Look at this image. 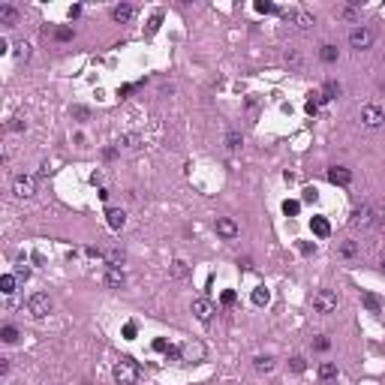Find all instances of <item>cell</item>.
<instances>
[{
    "mask_svg": "<svg viewBox=\"0 0 385 385\" xmlns=\"http://www.w3.org/2000/svg\"><path fill=\"white\" fill-rule=\"evenodd\" d=\"M319 199V190L316 187H304V202H316Z\"/></svg>",
    "mask_w": 385,
    "mask_h": 385,
    "instance_id": "cell-36",
    "label": "cell"
},
{
    "mask_svg": "<svg viewBox=\"0 0 385 385\" xmlns=\"http://www.w3.org/2000/svg\"><path fill=\"white\" fill-rule=\"evenodd\" d=\"M27 310H30L37 319H45L48 313H51V298H48L45 292H33L30 298H27Z\"/></svg>",
    "mask_w": 385,
    "mask_h": 385,
    "instance_id": "cell-2",
    "label": "cell"
},
{
    "mask_svg": "<svg viewBox=\"0 0 385 385\" xmlns=\"http://www.w3.org/2000/svg\"><path fill=\"white\" fill-rule=\"evenodd\" d=\"M268 301H271V292H268L265 286H256V289H253V304H256V307H268Z\"/></svg>",
    "mask_w": 385,
    "mask_h": 385,
    "instance_id": "cell-17",
    "label": "cell"
},
{
    "mask_svg": "<svg viewBox=\"0 0 385 385\" xmlns=\"http://www.w3.org/2000/svg\"><path fill=\"white\" fill-rule=\"evenodd\" d=\"M0 21H3L6 27H15V24H19V9H15V6H0Z\"/></svg>",
    "mask_w": 385,
    "mask_h": 385,
    "instance_id": "cell-14",
    "label": "cell"
},
{
    "mask_svg": "<svg viewBox=\"0 0 385 385\" xmlns=\"http://www.w3.org/2000/svg\"><path fill=\"white\" fill-rule=\"evenodd\" d=\"M286 21H292L295 27H301V30H307L310 24H313V15L310 12H304V9H289L286 15H283Z\"/></svg>",
    "mask_w": 385,
    "mask_h": 385,
    "instance_id": "cell-9",
    "label": "cell"
},
{
    "mask_svg": "<svg viewBox=\"0 0 385 385\" xmlns=\"http://www.w3.org/2000/svg\"><path fill=\"white\" fill-rule=\"evenodd\" d=\"M12 192H15L19 199H30L33 192H37V181H33L30 174H19V178L12 181Z\"/></svg>",
    "mask_w": 385,
    "mask_h": 385,
    "instance_id": "cell-4",
    "label": "cell"
},
{
    "mask_svg": "<svg viewBox=\"0 0 385 385\" xmlns=\"http://www.w3.org/2000/svg\"><path fill=\"white\" fill-rule=\"evenodd\" d=\"M217 235L220 238H238V223L229 217H220L217 220Z\"/></svg>",
    "mask_w": 385,
    "mask_h": 385,
    "instance_id": "cell-11",
    "label": "cell"
},
{
    "mask_svg": "<svg viewBox=\"0 0 385 385\" xmlns=\"http://www.w3.org/2000/svg\"><path fill=\"white\" fill-rule=\"evenodd\" d=\"M319 106H322V94H313V96L307 99V106H304V109H307V115H316Z\"/></svg>",
    "mask_w": 385,
    "mask_h": 385,
    "instance_id": "cell-27",
    "label": "cell"
},
{
    "mask_svg": "<svg viewBox=\"0 0 385 385\" xmlns=\"http://www.w3.org/2000/svg\"><path fill=\"white\" fill-rule=\"evenodd\" d=\"M115 382L117 385H135L138 382V376H142V367H138L133 358H120L117 364H115Z\"/></svg>",
    "mask_w": 385,
    "mask_h": 385,
    "instance_id": "cell-1",
    "label": "cell"
},
{
    "mask_svg": "<svg viewBox=\"0 0 385 385\" xmlns=\"http://www.w3.org/2000/svg\"><path fill=\"white\" fill-rule=\"evenodd\" d=\"M253 367H256L259 373H271V370H274V358H271V355H259V358L253 361Z\"/></svg>",
    "mask_w": 385,
    "mask_h": 385,
    "instance_id": "cell-19",
    "label": "cell"
},
{
    "mask_svg": "<svg viewBox=\"0 0 385 385\" xmlns=\"http://www.w3.org/2000/svg\"><path fill=\"white\" fill-rule=\"evenodd\" d=\"M9 130H15V133H21V130H24V120H19V117H15V120H12V124H9Z\"/></svg>",
    "mask_w": 385,
    "mask_h": 385,
    "instance_id": "cell-41",
    "label": "cell"
},
{
    "mask_svg": "<svg viewBox=\"0 0 385 385\" xmlns=\"http://www.w3.org/2000/svg\"><path fill=\"white\" fill-rule=\"evenodd\" d=\"M154 349H156V352H169V343H166V340H156Z\"/></svg>",
    "mask_w": 385,
    "mask_h": 385,
    "instance_id": "cell-43",
    "label": "cell"
},
{
    "mask_svg": "<svg viewBox=\"0 0 385 385\" xmlns=\"http://www.w3.org/2000/svg\"><path fill=\"white\" fill-rule=\"evenodd\" d=\"M361 120H364V127H379L382 120H385V115H382V109H376V106H364V109H361Z\"/></svg>",
    "mask_w": 385,
    "mask_h": 385,
    "instance_id": "cell-10",
    "label": "cell"
},
{
    "mask_svg": "<svg viewBox=\"0 0 385 385\" xmlns=\"http://www.w3.org/2000/svg\"><path fill=\"white\" fill-rule=\"evenodd\" d=\"M106 223H109V229H124V223H127V214L120 211V208H109L106 211Z\"/></svg>",
    "mask_w": 385,
    "mask_h": 385,
    "instance_id": "cell-12",
    "label": "cell"
},
{
    "mask_svg": "<svg viewBox=\"0 0 385 385\" xmlns=\"http://www.w3.org/2000/svg\"><path fill=\"white\" fill-rule=\"evenodd\" d=\"M15 277H19V280H27V277H30V271H27L24 265H19V271H15Z\"/></svg>",
    "mask_w": 385,
    "mask_h": 385,
    "instance_id": "cell-45",
    "label": "cell"
},
{
    "mask_svg": "<svg viewBox=\"0 0 385 385\" xmlns=\"http://www.w3.org/2000/svg\"><path fill=\"white\" fill-rule=\"evenodd\" d=\"M84 253H87V256H91V259H102V250H99V247H87Z\"/></svg>",
    "mask_w": 385,
    "mask_h": 385,
    "instance_id": "cell-40",
    "label": "cell"
},
{
    "mask_svg": "<svg viewBox=\"0 0 385 385\" xmlns=\"http://www.w3.org/2000/svg\"><path fill=\"white\" fill-rule=\"evenodd\" d=\"M169 274H172L174 280H184V277L190 274V268H187V262H184V259H174V262H172V268H169Z\"/></svg>",
    "mask_w": 385,
    "mask_h": 385,
    "instance_id": "cell-18",
    "label": "cell"
},
{
    "mask_svg": "<svg viewBox=\"0 0 385 385\" xmlns=\"http://www.w3.org/2000/svg\"><path fill=\"white\" fill-rule=\"evenodd\" d=\"M15 283H19V277H15V274H3V277H0V292L12 295L15 292Z\"/></svg>",
    "mask_w": 385,
    "mask_h": 385,
    "instance_id": "cell-21",
    "label": "cell"
},
{
    "mask_svg": "<svg viewBox=\"0 0 385 385\" xmlns=\"http://www.w3.org/2000/svg\"><path fill=\"white\" fill-rule=\"evenodd\" d=\"M55 39H60V42H66V39H73V30H69V27H60V30L55 33Z\"/></svg>",
    "mask_w": 385,
    "mask_h": 385,
    "instance_id": "cell-37",
    "label": "cell"
},
{
    "mask_svg": "<svg viewBox=\"0 0 385 385\" xmlns=\"http://www.w3.org/2000/svg\"><path fill=\"white\" fill-rule=\"evenodd\" d=\"M112 19H115L117 24L130 21V19H133V6H130V3H120V6H115V9H112Z\"/></svg>",
    "mask_w": 385,
    "mask_h": 385,
    "instance_id": "cell-15",
    "label": "cell"
},
{
    "mask_svg": "<svg viewBox=\"0 0 385 385\" xmlns=\"http://www.w3.org/2000/svg\"><path fill=\"white\" fill-rule=\"evenodd\" d=\"M226 145H229L232 151H238V148H241V135H238V133H229V135H226Z\"/></svg>",
    "mask_w": 385,
    "mask_h": 385,
    "instance_id": "cell-34",
    "label": "cell"
},
{
    "mask_svg": "<svg viewBox=\"0 0 385 385\" xmlns=\"http://www.w3.org/2000/svg\"><path fill=\"white\" fill-rule=\"evenodd\" d=\"M160 24H163V12H154L151 21H148V27H145V37H154V33L160 30Z\"/></svg>",
    "mask_w": 385,
    "mask_h": 385,
    "instance_id": "cell-23",
    "label": "cell"
},
{
    "mask_svg": "<svg viewBox=\"0 0 385 385\" xmlns=\"http://www.w3.org/2000/svg\"><path fill=\"white\" fill-rule=\"evenodd\" d=\"M256 12H265V15H268V12H277V6L268 3V0H259V3H256Z\"/></svg>",
    "mask_w": 385,
    "mask_h": 385,
    "instance_id": "cell-35",
    "label": "cell"
},
{
    "mask_svg": "<svg viewBox=\"0 0 385 385\" xmlns=\"http://www.w3.org/2000/svg\"><path fill=\"white\" fill-rule=\"evenodd\" d=\"M310 226H313V232H316L319 238H328V235H331V226H328V220H325V217H313V220H310Z\"/></svg>",
    "mask_w": 385,
    "mask_h": 385,
    "instance_id": "cell-16",
    "label": "cell"
},
{
    "mask_svg": "<svg viewBox=\"0 0 385 385\" xmlns=\"http://www.w3.org/2000/svg\"><path fill=\"white\" fill-rule=\"evenodd\" d=\"M124 334H127V340L135 337V322H127V325H124Z\"/></svg>",
    "mask_w": 385,
    "mask_h": 385,
    "instance_id": "cell-39",
    "label": "cell"
},
{
    "mask_svg": "<svg viewBox=\"0 0 385 385\" xmlns=\"http://www.w3.org/2000/svg\"><path fill=\"white\" fill-rule=\"evenodd\" d=\"M319 58H322L325 63H334V60H337V48H334V45H322Z\"/></svg>",
    "mask_w": 385,
    "mask_h": 385,
    "instance_id": "cell-26",
    "label": "cell"
},
{
    "mask_svg": "<svg viewBox=\"0 0 385 385\" xmlns=\"http://www.w3.org/2000/svg\"><path fill=\"white\" fill-rule=\"evenodd\" d=\"M223 304H226V307L235 304V292H223Z\"/></svg>",
    "mask_w": 385,
    "mask_h": 385,
    "instance_id": "cell-42",
    "label": "cell"
},
{
    "mask_svg": "<svg viewBox=\"0 0 385 385\" xmlns=\"http://www.w3.org/2000/svg\"><path fill=\"white\" fill-rule=\"evenodd\" d=\"M319 376L328 382V379H334L337 376V364L334 361H325V364H319Z\"/></svg>",
    "mask_w": 385,
    "mask_h": 385,
    "instance_id": "cell-24",
    "label": "cell"
},
{
    "mask_svg": "<svg viewBox=\"0 0 385 385\" xmlns=\"http://www.w3.org/2000/svg\"><path fill=\"white\" fill-rule=\"evenodd\" d=\"M337 94H340V84L337 81H325V87H322V102L337 99Z\"/></svg>",
    "mask_w": 385,
    "mask_h": 385,
    "instance_id": "cell-22",
    "label": "cell"
},
{
    "mask_svg": "<svg viewBox=\"0 0 385 385\" xmlns=\"http://www.w3.org/2000/svg\"><path fill=\"white\" fill-rule=\"evenodd\" d=\"M382 271H385V253H382Z\"/></svg>",
    "mask_w": 385,
    "mask_h": 385,
    "instance_id": "cell-47",
    "label": "cell"
},
{
    "mask_svg": "<svg viewBox=\"0 0 385 385\" xmlns=\"http://www.w3.org/2000/svg\"><path fill=\"white\" fill-rule=\"evenodd\" d=\"M120 145H127V148H142V138H138V135H124V138H120Z\"/></svg>",
    "mask_w": 385,
    "mask_h": 385,
    "instance_id": "cell-33",
    "label": "cell"
},
{
    "mask_svg": "<svg viewBox=\"0 0 385 385\" xmlns=\"http://www.w3.org/2000/svg\"><path fill=\"white\" fill-rule=\"evenodd\" d=\"M343 19H349V21H355V9L349 6V9H343Z\"/></svg>",
    "mask_w": 385,
    "mask_h": 385,
    "instance_id": "cell-46",
    "label": "cell"
},
{
    "mask_svg": "<svg viewBox=\"0 0 385 385\" xmlns=\"http://www.w3.org/2000/svg\"><path fill=\"white\" fill-rule=\"evenodd\" d=\"M361 301H364V307L370 310V313H379L382 310V304H379V298H376L373 292H361Z\"/></svg>",
    "mask_w": 385,
    "mask_h": 385,
    "instance_id": "cell-20",
    "label": "cell"
},
{
    "mask_svg": "<svg viewBox=\"0 0 385 385\" xmlns=\"http://www.w3.org/2000/svg\"><path fill=\"white\" fill-rule=\"evenodd\" d=\"M15 58H19V60H27V58H30V45H27V42H19V45H15Z\"/></svg>",
    "mask_w": 385,
    "mask_h": 385,
    "instance_id": "cell-32",
    "label": "cell"
},
{
    "mask_svg": "<svg viewBox=\"0 0 385 385\" xmlns=\"http://www.w3.org/2000/svg\"><path fill=\"white\" fill-rule=\"evenodd\" d=\"M313 346H316V349H322V352H325V349H328V346H331V340H328V337H325V334H319V337H316V340H313Z\"/></svg>",
    "mask_w": 385,
    "mask_h": 385,
    "instance_id": "cell-38",
    "label": "cell"
},
{
    "mask_svg": "<svg viewBox=\"0 0 385 385\" xmlns=\"http://www.w3.org/2000/svg\"><path fill=\"white\" fill-rule=\"evenodd\" d=\"M73 112H76V117H81V120H87V117H91V112H87V109H81V106H78V109H73Z\"/></svg>",
    "mask_w": 385,
    "mask_h": 385,
    "instance_id": "cell-44",
    "label": "cell"
},
{
    "mask_svg": "<svg viewBox=\"0 0 385 385\" xmlns=\"http://www.w3.org/2000/svg\"><path fill=\"white\" fill-rule=\"evenodd\" d=\"M109 268H120V265H124V253H120V250H109Z\"/></svg>",
    "mask_w": 385,
    "mask_h": 385,
    "instance_id": "cell-29",
    "label": "cell"
},
{
    "mask_svg": "<svg viewBox=\"0 0 385 385\" xmlns=\"http://www.w3.org/2000/svg\"><path fill=\"white\" fill-rule=\"evenodd\" d=\"M328 181L334 187H349L352 184V172L343 169V166H334V169H328Z\"/></svg>",
    "mask_w": 385,
    "mask_h": 385,
    "instance_id": "cell-8",
    "label": "cell"
},
{
    "mask_svg": "<svg viewBox=\"0 0 385 385\" xmlns=\"http://www.w3.org/2000/svg\"><path fill=\"white\" fill-rule=\"evenodd\" d=\"M0 337H3V343H15V340H19V328H12V325H6L3 331H0Z\"/></svg>",
    "mask_w": 385,
    "mask_h": 385,
    "instance_id": "cell-30",
    "label": "cell"
},
{
    "mask_svg": "<svg viewBox=\"0 0 385 385\" xmlns=\"http://www.w3.org/2000/svg\"><path fill=\"white\" fill-rule=\"evenodd\" d=\"M370 223H373V211H370V205H358L355 211H352V226H355V229H367Z\"/></svg>",
    "mask_w": 385,
    "mask_h": 385,
    "instance_id": "cell-7",
    "label": "cell"
},
{
    "mask_svg": "<svg viewBox=\"0 0 385 385\" xmlns=\"http://www.w3.org/2000/svg\"><path fill=\"white\" fill-rule=\"evenodd\" d=\"M304 367H307V361H304L301 355H295V358L289 361V370H292V373H304Z\"/></svg>",
    "mask_w": 385,
    "mask_h": 385,
    "instance_id": "cell-31",
    "label": "cell"
},
{
    "mask_svg": "<svg viewBox=\"0 0 385 385\" xmlns=\"http://www.w3.org/2000/svg\"><path fill=\"white\" fill-rule=\"evenodd\" d=\"M349 45H352L355 51L370 48V45H373V30H367V27H355L352 33H349Z\"/></svg>",
    "mask_w": 385,
    "mask_h": 385,
    "instance_id": "cell-5",
    "label": "cell"
},
{
    "mask_svg": "<svg viewBox=\"0 0 385 385\" xmlns=\"http://www.w3.org/2000/svg\"><path fill=\"white\" fill-rule=\"evenodd\" d=\"M298 211H301V202H295V199H286V202H283V214H286V217H295Z\"/></svg>",
    "mask_w": 385,
    "mask_h": 385,
    "instance_id": "cell-28",
    "label": "cell"
},
{
    "mask_svg": "<svg viewBox=\"0 0 385 385\" xmlns=\"http://www.w3.org/2000/svg\"><path fill=\"white\" fill-rule=\"evenodd\" d=\"M313 310L316 313H334L337 310V295L331 289H319L316 295H313Z\"/></svg>",
    "mask_w": 385,
    "mask_h": 385,
    "instance_id": "cell-3",
    "label": "cell"
},
{
    "mask_svg": "<svg viewBox=\"0 0 385 385\" xmlns=\"http://www.w3.org/2000/svg\"><path fill=\"white\" fill-rule=\"evenodd\" d=\"M124 280L127 277H124V271H120V268H109L106 271V286L109 289H120V286H124Z\"/></svg>",
    "mask_w": 385,
    "mask_h": 385,
    "instance_id": "cell-13",
    "label": "cell"
},
{
    "mask_svg": "<svg viewBox=\"0 0 385 385\" xmlns=\"http://www.w3.org/2000/svg\"><path fill=\"white\" fill-rule=\"evenodd\" d=\"M192 313H196L199 322H211L214 319V304L208 298H196V301H192Z\"/></svg>",
    "mask_w": 385,
    "mask_h": 385,
    "instance_id": "cell-6",
    "label": "cell"
},
{
    "mask_svg": "<svg viewBox=\"0 0 385 385\" xmlns=\"http://www.w3.org/2000/svg\"><path fill=\"white\" fill-rule=\"evenodd\" d=\"M337 253L343 256V259H355V253H358V247H355V241H343L340 247H337Z\"/></svg>",
    "mask_w": 385,
    "mask_h": 385,
    "instance_id": "cell-25",
    "label": "cell"
}]
</instances>
